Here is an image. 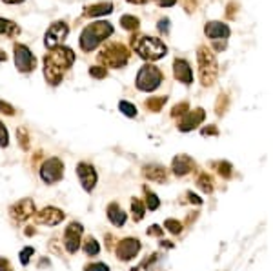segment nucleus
Returning a JSON list of instances; mask_svg holds the SVG:
<instances>
[{
    "label": "nucleus",
    "mask_w": 273,
    "mask_h": 271,
    "mask_svg": "<svg viewBox=\"0 0 273 271\" xmlns=\"http://www.w3.org/2000/svg\"><path fill=\"white\" fill-rule=\"evenodd\" d=\"M108 218H109V222L113 224V226H117V228H120V226H124L126 224V213L122 211V208L118 206L117 202H111L108 206Z\"/></svg>",
    "instance_id": "19"
},
{
    "label": "nucleus",
    "mask_w": 273,
    "mask_h": 271,
    "mask_svg": "<svg viewBox=\"0 0 273 271\" xmlns=\"http://www.w3.org/2000/svg\"><path fill=\"white\" fill-rule=\"evenodd\" d=\"M77 175H78V180H80L82 188H84V191L91 193V191L95 190L97 180H99V175H97L95 167L91 166V164H87V162L78 164V166H77Z\"/></svg>",
    "instance_id": "13"
},
{
    "label": "nucleus",
    "mask_w": 273,
    "mask_h": 271,
    "mask_svg": "<svg viewBox=\"0 0 273 271\" xmlns=\"http://www.w3.org/2000/svg\"><path fill=\"white\" fill-rule=\"evenodd\" d=\"M33 253H35V249L33 248H24L22 251H20V262L26 266V264L29 262V257H31Z\"/></svg>",
    "instance_id": "37"
},
{
    "label": "nucleus",
    "mask_w": 273,
    "mask_h": 271,
    "mask_svg": "<svg viewBox=\"0 0 273 271\" xmlns=\"http://www.w3.org/2000/svg\"><path fill=\"white\" fill-rule=\"evenodd\" d=\"M155 2H157L159 6H162V8H171V6L175 4L177 0H155Z\"/></svg>",
    "instance_id": "42"
},
{
    "label": "nucleus",
    "mask_w": 273,
    "mask_h": 271,
    "mask_svg": "<svg viewBox=\"0 0 273 271\" xmlns=\"http://www.w3.org/2000/svg\"><path fill=\"white\" fill-rule=\"evenodd\" d=\"M127 2H129V4H146L148 0H127Z\"/></svg>",
    "instance_id": "45"
},
{
    "label": "nucleus",
    "mask_w": 273,
    "mask_h": 271,
    "mask_svg": "<svg viewBox=\"0 0 273 271\" xmlns=\"http://www.w3.org/2000/svg\"><path fill=\"white\" fill-rule=\"evenodd\" d=\"M118 109L129 118L136 117V108L131 104V102H127V100H120V102H118Z\"/></svg>",
    "instance_id": "28"
},
{
    "label": "nucleus",
    "mask_w": 273,
    "mask_h": 271,
    "mask_svg": "<svg viewBox=\"0 0 273 271\" xmlns=\"http://www.w3.org/2000/svg\"><path fill=\"white\" fill-rule=\"evenodd\" d=\"M131 211H133V220L135 222H141L144 218V204L141 202L139 199H133L131 200Z\"/></svg>",
    "instance_id": "26"
},
{
    "label": "nucleus",
    "mask_w": 273,
    "mask_h": 271,
    "mask_svg": "<svg viewBox=\"0 0 273 271\" xmlns=\"http://www.w3.org/2000/svg\"><path fill=\"white\" fill-rule=\"evenodd\" d=\"M9 144V135H8V129L2 122H0V146L2 148H8Z\"/></svg>",
    "instance_id": "34"
},
{
    "label": "nucleus",
    "mask_w": 273,
    "mask_h": 271,
    "mask_svg": "<svg viewBox=\"0 0 273 271\" xmlns=\"http://www.w3.org/2000/svg\"><path fill=\"white\" fill-rule=\"evenodd\" d=\"M64 176V164L60 158L51 157L48 160H44L40 167V178L46 184H57Z\"/></svg>",
    "instance_id": "7"
},
{
    "label": "nucleus",
    "mask_w": 273,
    "mask_h": 271,
    "mask_svg": "<svg viewBox=\"0 0 273 271\" xmlns=\"http://www.w3.org/2000/svg\"><path fill=\"white\" fill-rule=\"evenodd\" d=\"M89 75L95 78H106L108 77V69L104 66H93V68H89Z\"/></svg>",
    "instance_id": "32"
},
{
    "label": "nucleus",
    "mask_w": 273,
    "mask_h": 271,
    "mask_svg": "<svg viewBox=\"0 0 273 271\" xmlns=\"http://www.w3.org/2000/svg\"><path fill=\"white\" fill-rule=\"evenodd\" d=\"M6 60H8V55H6L4 51L0 50V62H6Z\"/></svg>",
    "instance_id": "47"
},
{
    "label": "nucleus",
    "mask_w": 273,
    "mask_h": 271,
    "mask_svg": "<svg viewBox=\"0 0 273 271\" xmlns=\"http://www.w3.org/2000/svg\"><path fill=\"white\" fill-rule=\"evenodd\" d=\"M173 73H175V78L180 80L182 84H191L193 82V71H191L190 64L184 59H177L173 62Z\"/></svg>",
    "instance_id": "17"
},
{
    "label": "nucleus",
    "mask_w": 273,
    "mask_h": 271,
    "mask_svg": "<svg viewBox=\"0 0 273 271\" xmlns=\"http://www.w3.org/2000/svg\"><path fill=\"white\" fill-rule=\"evenodd\" d=\"M0 113L8 115V117H13L15 108L11 104H8V102H4V100H0Z\"/></svg>",
    "instance_id": "36"
},
{
    "label": "nucleus",
    "mask_w": 273,
    "mask_h": 271,
    "mask_svg": "<svg viewBox=\"0 0 273 271\" xmlns=\"http://www.w3.org/2000/svg\"><path fill=\"white\" fill-rule=\"evenodd\" d=\"M148 235H153V237L162 235V228H159V226H151L150 230H148Z\"/></svg>",
    "instance_id": "40"
},
{
    "label": "nucleus",
    "mask_w": 273,
    "mask_h": 271,
    "mask_svg": "<svg viewBox=\"0 0 273 271\" xmlns=\"http://www.w3.org/2000/svg\"><path fill=\"white\" fill-rule=\"evenodd\" d=\"M82 224L78 222H71L66 231H64V248L69 255H75L80 248V239H82Z\"/></svg>",
    "instance_id": "10"
},
{
    "label": "nucleus",
    "mask_w": 273,
    "mask_h": 271,
    "mask_svg": "<svg viewBox=\"0 0 273 271\" xmlns=\"http://www.w3.org/2000/svg\"><path fill=\"white\" fill-rule=\"evenodd\" d=\"M188 197H190V202L202 204V199H199V197H197V195H193V193H188Z\"/></svg>",
    "instance_id": "44"
},
{
    "label": "nucleus",
    "mask_w": 273,
    "mask_h": 271,
    "mask_svg": "<svg viewBox=\"0 0 273 271\" xmlns=\"http://www.w3.org/2000/svg\"><path fill=\"white\" fill-rule=\"evenodd\" d=\"M131 44H133V50L144 60H159L168 53L166 44H164L160 38H157V36L141 35V36H136V38H133Z\"/></svg>",
    "instance_id": "3"
},
{
    "label": "nucleus",
    "mask_w": 273,
    "mask_h": 271,
    "mask_svg": "<svg viewBox=\"0 0 273 271\" xmlns=\"http://www.w3.org/2000/svg\"><path fill=\"white\" fill-rule=\"evenodd\" d=\"M139 18L133 17V15H124V17H120V26L124 27V29H127V31H136L139 29Z\"/></svg>",
    "instance_id": "24"
},
{
    "label": "nucleus",
    "mask_w": 273,
    "mask_h": 271,
    "mask_svg": "<svg viewBox=\"0 0 273 271\" xmlns=\"http://www.w3.org/2000/svg\"><path fill=\"white\" fill-rule=\"evenodd\" d=\"M164 228H166L169 233H173V235H178L182 231V224L178 220H173V218H168V220L164 222Z\"/></svg>",
    "instance_id": "31"
},
{
    "label": "nucleus",
    "mask_w": 273,
    "mask_h": 271,
    "mask_svg": "<svg viewBox=\"0 0 273 271\" xmlns=\"http://www.w3.org/2000/svg\"><path fill=\"white\" fill-rule=\"evenodd\" d=\"M97 60L100 64H104V68H115V69L124 68L127 64V60H129V50L124 44L109 42L97 55Z\"/></svg>",
    "instance_id": "4"
},
{
    "label": "nucleus",
    "mask_w": 273,
    "mask_h": 271,
    "mask_svg": "<svg viewBox=\"0 0 273 271\" xmlns=\"http://www.w3.org/2000/svg\"><path fill=\"white\" fill-rule=\"evenodd\" d=\"M168 27H169V20L168 18H162V20L159 22V29L162 33H168Z\"/></svg>",
    "instance_id": "41"
},
{
    "label": "nucleus",
    "mask_w": 273,
    "mask_h": 271,
    "mask_svg": "<svg viewBox=\"0 0 273 271\" xmlns=\"http://www.w3.org/2000/svg\"><path fill=\"white\" fill-rule=\"evenodd\" d=\"M168 102V97H151V99H148L144 102V106L150 111H153V113H157V111H160L162 109V106Z\"/></svg>",
    "instance_id": "23"
},
{
    "label": "nucleus",
    "mask_w": 273,
    "mask_h": 271,
    "mask_svg": "<svg viewBox=\"0 0 273 271\" xmlns=\"http://www.w3.org/2000/svg\"><path fill=\"white\" fill-rule=\"evenodd\" d=\"M15 51V66L20 73H31L36 66V59L35 55L29 51V48L24 44H15L13 46Z\"/></svg>",
    "instance_id": "8"
},
{
    "label": "nucleus",
    "mask_w": 273,
    "mask_h": 271,
    "mask_svg": "<svg viewBox=\"0 0 273 271\" xmlns=\"http://www.w3.org/2000/svg\"><path fill=\"white\" fill-rule=\"evenodd\" d=\"M20 35V27L13 22V20H8V18H2L0 17V36H9V38H13V36Z\"/></svg>",
    "instance_id": "22"
},
{
    "label": "nucleus",
    "mask_w": 273,
    "mask_h": 271,
    "mask_svg": "<svg viewBox=\"0 0 273 271\" xmlns=\"http://www.w3.org/2000/svg\"><path fill=\"white\" fill-rule=\"evenodd\" d=\"M84 253H86L87 257H95V255L100 253V246L93 237H87L86 242H84Z\"/></svg>",
    "instance_id": "25"
},
{
    "label": "nucleus",
    "mask_w": 273,
    "mask_h": 271,
    "mask_svg": "<svg viewBox=\"0 0 273 271\" xmlns=\"http://www.w3.org/2000/svg\"><path fill=\"white\" fill-rule=\"evenodd\" d=\"M206 118L204 109H193V111H188L186 115H182V120L178 122V129L180 131H191V129H195L202 120Z\"/></svg>",
    "instance_id": "16"
},
{
    "label": "nucleus",
    "mask_w": 273,
    "mask_h": 271,
    "mask_svg": "<svg viewBox=\"0 0 273 271\" xmlns=\"http://www.w3.org/2000/svg\"><path fill=\"white\" fill-rule=\"evenodd\" d=\"M197 59H199V73H200V82L204 86H211L217 78V60L211 50H208L206 46H200L197 51Z\"/></svg>",
    "instance_id": "5"
},
{
    "label": "nucleus",
    "mask_w": 273,
    "mask_h": 271,
    "mask_svg": "<svg viewBox=\"0 0 273 271\" xmlns=\"http://www.w3.org/2000/svg\"><path fill=\"white\" fill-rule=\"evenodd\" d=\"M36 213V206L31 199H22L9 208V217L17 222H24Z\"/></svg>",
    "instance_id": "11"
},
{
    "label": "nucleus",
    "mask_w": 273,
    "mask_h": 271,
    "mask_svg": "<svg viewBox=\"0 0 273 271\" xmlns=\"http://www.w3.org/2000/svg\"><path fill=\"white\" fill-rule=\"evenodd\" d=\"M17 137H18V140H20V148H22L24 151H27V149H29V133H27V129L18 127Z\"/></svg>",
    "instance_id": "30"
},
{
    "label": "nucleus",
    "mask_w": 273,
    "mask_h": 271,
    "mask_svg": "<svg viewBox=\"0 0 273 271\" xmlns=\"http://www.w3.org/2000/svg\"><path fill=\"white\" fill-rule=\"evenodd\" d=\"M141 251V240L139 239H124L118 242L117 246V257L120 260H131L133 257H136V253Z\"/></svg>",
    "instance_id": "15"
},
{
    "label": "nucleus",
    "mask_w": 273,
    "mask_h": 271,
    "mask_svg": "<svg viewBox=\"0 0 273 271\" xmlns=\"http://www.w3.org/2000/svg\"><path fill=\"white\" fill-rule=\"evenodd\" d=\"M113 11V4L111 2H99V4L87 6L84 9V17H104Z\"/></svg>",
    "instance_id": "20"
},
{
    "label": "nucleus",
    "mask_w": 273,
    "mask_h": 271,
    "mask_svg": "<svg viewBox=\"0 0 273 271\" xmlns=\"http://www.w3.org/2000/svg\"><path fill=\"white\" fill-rule=\"evenodd\" d=\"M144 176L155 182H164L166 180V169L162 166H157V164H151V166L144 167Z\"/></svg>",
    "instance_id": "21"
},
{
    "label": "nucleus",
    "mask_w": 273,
    "mask_h": 271,
    "mask_svg": "<svg viewBox=\"0 0 273 271\" xmlns=\"http://www.w3.org/2000/svg\"><path fill=\"white\" fill-rule=\"evenodd\" d=\"M0 271H13V266H11L8 258L0 257Z\"/></svg>",
    "instance_id": "39"
},
{
    "label": "nucleus",
    "mask_w": 273,
    "mask_h": 271,
    "mask_svg": "<svg viewBox=\"0 0 273 271\" xmlns=\"http://www.w3.org/2000/svg\"><path fill=\"white\" fill-rule=\"evenodd\" d=\"M2 2H6V4H20L24 0H2Z\"/></svg>",
    "instance_id": "46"
},
{
    "label": "nucleus",
    "mask_w": 273,
    "mask_h": 271,
    "mask_svg": "<svg viewBox=\"0 0 273 271\" xmlns=\"http://www.w3.org/2000/svg\"><path fill=\"white\" fill-rule=\"evenodd\" d=\"M84 271H109V266L104 262H93V264H87L84 267Z\"/></svg>",
    "instance_id": "33"
},
{
    "label": "nucleus",
    "mask_w": 273,
    "mask_h": 271,
    "mask_svg": "<svg viewBox=\"0 0 273 271\" xmlns=\"http://www.w3.org/2000/svg\"><path fill=\"white\" fill-rule=\"evenodd\" d=\"M113 35V26L109 22H104V20H100V22H93L89 26L84 27V31L80 33V50L89 53V51L97 50L106 38Z\"/></svg>",
    "instance_id": "2"
},
{
    "label": "nucleus",
    "mask_w": 273,
    "mask_h": 271,
    "mask_svg": "<svg viewBox=\"0 0 273 271\" xmlns=\"http://www.w3.org/2000/svg\"><path fill=\"white\" fill-rule=\"evenodd\" d=\"M197 184H199L200 190L206 191V193H211V191H213V180H211V176L206 175V173H202V175L199 176Z\"/></svg>",
    "instance_id": "27"
},
{
    "label": "nucleus",
    "mask_w": 273,
    "mask_h": 271,
    "mask_svg": "<svg viewBox=\"0 0 273 271\" xmlns=\"http://www.w3.org/2000/svg\"><path fill=\"white\" fill-rule=\"evenodd\" d=\"M217 127H204V129H202V135H217Z\"/></svg>",
    "instance_id": "43"
},
{
    "label": "nucleus",
    "mask_w": 273,
    "mask_h": 271,
    "mask_svg": "<svg viewBox=\"0 0 273 271\" xmlns=\"http://www.w3.org/2000/svg\"><path fill=\"white\" fill-rule=\"evenodd\" d=\"M146 206L150 208V211H155V209H159L160 206V200L157 199V195L151 193L148 188H146Z\"/></svg>",
    "instance_id": "29"
},
{
    "label": "nucleus",
    "mask_w": 273,
    "mask_h": 271,
    "mask_svg": "<svg viewBox=\"0 0 273 271\" xmlns=\"http://www.w3.org/2000/svg\"><path fill=\"white\" fill-rule=\"evenodd\" d=\"M193 167H195V162H193V160H191L188 155H178V157L173 158L171 169H173V173H175L177 176L188 175V173H190Z\"/></svg>",
    "instance_id": "18"
},
{
    "label": "nucleus",
    "mask_w": 273,
    "mask_h": 271,
    "mask_svg": "<svg viewBox=\"0 0 273 271\" xmlns=\"http://www.w3.org/2000/svg\"><path fill=\"white\" fill-rule=\"evenodd\" d=\"M217 166H218V173H220L222 176H230V175H232V166H230L228 162H218Z\"/></svg>",
    "instance_id": "38"
},
{
    "label": "nucleus",
    "mask_w": 273,
    "mask_h": 271,
    "mask_svg": "<svg viewBox=\"0 0 273 271\" xmlns=\"http://www.w3.org/2000/svg\"><path fill=\"white\" fill-rule=\"evenodd\" d=\"M64 211H60L59 208H53V206H48L42 211L35 213V218L38 224H46V226H59L60 222L64 220Z\"/></svg>",
    "instance_id": "14"
},
{
    "label": "nucleus",
    "mask_w": 273,
    "mask_h": 271,
    "mask_svg": "<svg viewBox=\"0 0 273 271\" xmlns=\"http://www.w3.org/2000/svg\"><path fill=\"white\" fill-rule=\"evenodd\" d=\"M206 35L215 42V50L220 51L226 46V42H220V40H226L228 36H230V27L222 22H208L204 27Z\"/></svg>",
    "instance_id": "12"
},
{
    "label": "nucleus",
    "mask_w": 273,
    "mask_h": 271,
    "mask_svg": "<svg viewBox=\"0 0 273 271\" xmlns=\"http://www.w3.org/2000/svg\"><path fill=\"white\" fill-rule=\"evenodd\" d=\"M188 111H190V106H188L186 102H182V104H177L175 108H173L171 115L173 117H177V115H186Z\"/></svg>",
    "instance_id": "35"
},
{
    "label": "nucleus",
    "mask_w": 273,
    "mask_h": 271,
    "mask_svg": "<svg viewBox=\"0 0 273 271\" xmlns=\"http://www.w3.org/2000/svg\"><path fill=\"white\" fill-rule=\"evenodd\" d=\"M164 80V75L159 68H155L151 64H146L142 66L139 75H136V87L141 91H146V93H150V91H155L157 87L160 86V82Z\"/></svg>",
    "instance_id": "6"
},
{
    "label": "nucleus",
    "mask_w": 273,
    "mask_h": 271,
    "mask_svg": "<svg viewBox=\"0 0 273 271\" xmlns=\"http://www.w3.org/2000/svg\"><path fill=\"white\" fill-rule=\"evenodd\" d=\"M68 33H69V27H68V24H66V22H62V20H59V22H53L50 27H48V31H46V36H44L46 48L55 50V48L62 46V42L66 40Z\"/></svg>",
    "instance_id": "9"
},
{
    "label": "nucleus",
    "mask_w": 273,
    "mask_h": 271,
    "mask_svg": "<svg viewBox=\"0 0 273 271\" xmlns=\"http://www.w3.org/2000/svg\"><path fill=\"white\" fill-rule=\"evenodd\" d=\"M75 62V53L66 46H59L51 50L44 57V77L51 86H59L64 78V73L68 71Z\"/></svg>",
    "instance_id": "1"
}]
</instances>
